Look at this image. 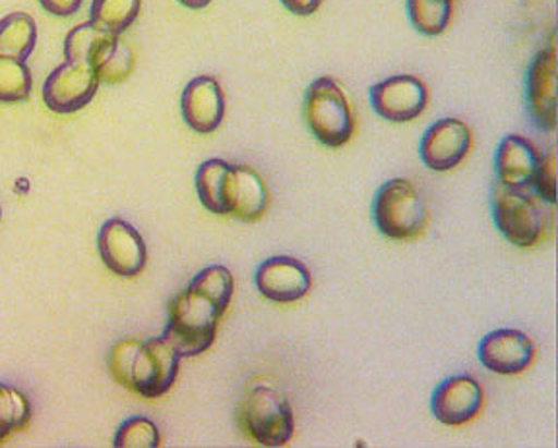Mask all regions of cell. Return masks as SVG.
<instances>
[{
  "label": "cell",
  "instance_id": "cell-1",
  "mask_svg": "<svg viewBox=\"0 0 558 448\" xmlns=\"http://www.w3.org/2000/svg\"><path fill=\"white\" fill-rule=\"evenodd\" d=\"M107 363L121 387L144 398H157L173 387L181 355L163 336L149 340L126 338L114 343Z\"/></svg>",
  "mask_w": 558,
  "mask_h": 448
},
{
  "label": "cell",
  "instance_id": "cell-2",
  "mask_svg": "<svg viewBox=\"0 0 558 448\" xmlns=\"http://www.w3.org/2000/svg\"><path fill=\"white\" fill-rule=\"evenodd\" d=\"M226 311L227 307L191 281L169 303L163 338L181 358L206 352L216 340L219 318L226 315Z\"/></svg>",
  "mask_w": 558,
  "mask_h": 448
},
{
  "label": "cell",
  "instance_id": "cell-3",
  "mask_svg": "<svg viewBox=\"0 0 558 448\" xmlns=\"http://www.w3.org/2000/svg\"><path fill=\"white\" fill-rule=\"evenodd\" d=\"M493 218L498 231L512 245L527 249L537 245L543 239L553 211L550 204L537 194L530 193V189L520 191L497 183L493 191Z\"/></svg>",
  "mask_w": 558,
  "mask_h": 448
},
{
  "label": "cell",
  "instance_id": "cell-4",
  "mask_svg": "<svg viewBox=\"0 0 558 448\" xmlns=\"http://www.w3.org/2000/svg\"><path fill=\"white\" fill-rule=\"evenodd\" d=\"M303 111L314 138L328 148L345 146L355 134V114L348 96L330 76L316 78L308 86Z\"/></svg>",
  "mask_w": 558,
  "mask_h": 448
},
{
  "label": "cell",
  "instance_id": "cell-5",
  "mask_svg": "<svg viewBox=\"0 0 558 448\" xmlns=\"http://www.w3.org/2000/svg\"><path fill=\"white\" fill-rule=\"evenodd\" d=\"M236 422L262 447H286L295 431L288 396L270 387H256L244 396L236 408Z\"/></svg>",
  "mask_w": 558,
  "mask_h": 448
},
{
  "label": "cell",
  "instance_id": "cell-6",
  "mask_svg": "<svg viewBox=\"0 0 558 448\" xmlns=\"http://www.w3.org/2000/svg\"><path fill=\"white\" fill-rule=\"evenodd\" d=\"M373 216L383 235L396 241H410L427 228L428 208L411 181L390 179L376 193Z\"/></svg>",
  "mask_w": 558,
  "mask_h": 448
},
{
  "label": "cell",
  "instance_id": "cell-7",
  "mask_svg": "<svg viewBox=\"0 0 558 448\" xmlns=\"http://www.w3.org/2000/svg\"><path fill=\"white\" fill-rule=\"evenodd\" d=\"M101 80L86 62H62L44 84L45 106L52 113H76L94 99Z\"/></svg>",
  "mask_w": 558,
  "mask_h": 448
},
{
  "label": "cell",
  "instance_id": "cell-8",
  "mask_svg": "<svg viewBox=\"0 0 558 448\" xmlns=\"http://www.w3.org/2000/svg\"><path fill=\"white\" fill-rule=\"evenodd\" d=\"M97 249L105 266L117 276L134 278L146 268V243L138 229L122 218L105 221L97 235Z\"/></svg>",
  "mask_w": 558,
  "mask_h": 448
},
{
  "label": "cell",
  "instance_id": "cell-9",
  "mask_svg": "<svg viewBox=\"0 0 558 448\" xmlns=\"http://www.w3.org/2000/svg\"><path fill=\"white\" fill-rule=\"evenodd\" d=\"M371 104L386 121L410 123L427 109L428 89L417 76L400 74L373 86Z\"/></svg>",
  "mask_w": 558,
  "mask_h": 448
},
{
  "label": "cell",
  "instance_id": "cell-10",
  "mask_svg": "<svg viewBox=\"0 0 558 448\" xmlns=\"http://www.w3.org/2000/svg\"><path fill=\"white\" fill-rule=\"evenodd\" d=\"M473 146L470 126L460 119H440L428 129L421 144L418 154L423 164L433 171H450L462 164Z\"/></svg>",
  "mask_w": 558,
  "mask_h": 448
},
{
  "label": "cell",
  "instance_id": "cell-11",
  "mask_svg": "<svg viewBox=\"0 0 558 448\" xmlns=\"http://www.w3.org/2000/svg\"><path fill=\"white\" fill-rule=\"evenodd\" d=\"M527 107L533 121L543 131L557 126V49L550 44L535 55L527 71Z\"/></svg>",
  "mask_w": 558,
  "mask_h": 448
},
{
  "label": "cell",
  "instance_id": "cell-12",
  "mask_svg": "<svg viewBox=\"0 0 558 448\" xmlns=\"http://www.w3.org/2000/svg\"><path fill=\"white\" fill-rule=\"evenodd\" d=\"M483 408V388L470 375H458L442 380L436 387L430 410L442 425L460 427L473 422Z\"/></svg>",
  "mask_w": 558,
  "mask_h": 448
},
{
  "label": "cell",
  "instance_id": "cell-13",
  "mask_svg": "<svg viewBox=\"0 0 558 448\" xmlns=\"http://www.w3.org/2000/svg\"><path fill=\"white\" fill-rule=\"evenodd\" d=\"M313 278L293 256H271L256 270V288L274 303H293L311 291Z\"/></svg>",
  "mask_w": 558,
  "mask_h": 448
},
{
  "label": "cell",
  "instance_id": "cell-14",
  "mask_svg": "<svg viewBox=\"0 0 558 448\" xmlns=\"http://www.w3.org/2000/svg\"><path fill=\"white\" fill-rule=\"evenodd\" d=\"M480 360L498 375H520L532 367L535 343L520 330L500 328L481 340Z\"/></svg>",
  "mask_w": 558,
  "mask_h": 448
},
{
  "label": "cell",
  "instance_id": "cell-15",
  "mask_svg": "<svg viewBox=\"0 0 558 448\" xmlns=\"http://www.w3.org/2000/svg\"><path fill=\"white\" fill-rule=\"evenodd\" d=\"M184 123L201 134L218 131L226 117V96L214 76H198L186 84L181 99Z\"/></svg>",
  "mask_w": 558,
  "mask_h": 448
},
{
  "label": "cell",
  "instance_id": "cell-16",
  "mask_svg": "<svg viewBox=\"0 0 558 448\" xmlns=\"http://www.w3.org/2000/svg\"><path fill=\"white\" fill-rule=\"evenodd\" d=\"M226 206L229 216L241 221H258L270 208V191L262 177L248 166H231L226 179Z\"/></svg>",
  "mask_w": 558,
  "mask_h": 448
},
{
  "label": "cell",
  "instance_id": "cell-17",
  "mask_svg": "<svg viewBox=\"0 0 558 448\" xmlns=\"http://www.w3.org/2000/svg\"><path fill=\"white\" fill-rule=\"evenodd\" d=\"M539 152L520 134H508L498 144L495 169L498 183L508 189H532L539 168Z\"/></svg>",
  "mask_w": 558,
  "mask_h": 448
},
{
  "label": "cell",
  "instance_id": "cell-18",
  "mask_svg": "<svg viewBox=\"0 0 558 448\" xmlns=\"http://www.w3.org/2000/svg\"><path fill=\"white\" fill-rule=\"evenodd\" d=\"M105 84H121L134 71V53L121 36L107 34L87 62Z\"/></svg>",
  "mask_w": 558,
  "mask_h": 448
},
{
  "label": "cell",
  "instance_id": "cell-19",
  "mask_svg": "<svg viewBox=\"0 0 558 448\" xmlns=\"http://www.w3.org/2000/svg\"><path fill=\"white\" fill-rule=\"evenodd\" d=\"M37 44V24L26 12L0 20V57L27 61Z\"/></svg>",
  "mask_w": 558,
  "mask_h": 448
},
{
  "label": "cell",
  "instance_id": "cell-20",
  "mask_svg": "<svg viewBox=\"0 0 558 448\" xmlns=\"http://www.w3.org/2000/svg\"><path fill=\"white\" fill-rule=\"evenodd\" d=\"M142 0H94L89 7V22L101 32L122 36L136 22Z\"/></svg>",
  "mask_w": 558,
  "mask_h": 448
},
{
  "label": "cell",
  "instance_id": "cell-21",
  "mask_svg": "<svg viewBox=\"0 0 558 448\" xmlns=\"http://www.w3.org/2000/svg\"><path fill=\"white\" fill-rule=\"evenodd\" d=\"M226 159H208L204 161L196 173V193L202 204L214 214L229 216L226 206V179L229 171Z\"/></svg>",
  "mask_w": 558,
  "mask_h": 448
},
{
  "label": "cell",
  "instance_id": "cell-22",
  "mask_svg": "<svg viewBox=\"0 0 558 448\" xmlns=\"http://www.w3.org/2000/svg\"><path fill=\"white\" fill-rule=\"evenodd\" d=\"M411 24L423 36L445 34L452 20L453 0H408Z\"/></svg>",
  "mask_w": 558,
  "mask_h": 448
},
{
  "label": "cell",
  "instance_id": "cell-23",
  "mask_svg": "<svg viewBox=\"0 0 558 448\" xmlns=\"http://www.w3.org/2000/svg\"><path fill=\"white\" fill-rule=\"evenodd\" d=\"M34 78L26 61L0 57V101L20 104L32 96Z\"/></svg>",
  "mask_w": 558,
  "mask_h": 448
},
{
  "label": "cell",
  "instance_id": "cell-24",
  "mask_svg": "<svg viewBox=\"0 0 558 448\" xmlns=\"http://www.w3.org/2000/svg\"><path fill=\"white\" fill-rule=\"evenodd\" d=\"M29 420L32 404L27 396L16 387L0 383V431L10 437L12 433L24 429Z\"/></svg>",
  "mask_w": 558,
  "mask_h": 448
},
{
  "label": "cell",
  "instance_id": "cell-25",
  "mask_svg": "<svg viewBox=\"0 0 558 448\" xmlns=\"http://www.w3.org/2000/svg\"><path fill=\"white\" fill-rule=\"evenodd\" d=\"M159 443L161 437L156 423L142 415H134L131 420H126L114 435L117 448H157Z\"/></svg>",
  "mask_w": 558,
  "mask_h": 448
},
{
  "label": "cell",
  "instance_id": "cell-26",
  "mask_svg": "<svg viewBox=\"0 0 558 448\" xmlns=\"http://www.w3.org/2000/svg\"><path fill=\"white\" fill-rule=\"evenodd\" d=\"M105 36H107V32H101L92 22L74 27L64 39V61L86 62L87 64L89 57L94 55L97 45L101 44Z\"/></svg>",
  "mask_w": 558,
  "mask_h": 448
},
{
  "label": "cell",
  "instance_id": "cell-27",
  "mask_svg": "<svg viewBox=\"0 0 558 448\" xmlns=\"http://www.w3.org/2000/svg\"><path fill=\"white\" fill-rule=\"evenodd\" d=\"M532 186L535 189V194L545 203L550 206L557 204V154H555V149L541 156L539 168H537Z\"/></svg>",
  "mask_w": 558,
  "mask_h": 448
},
{
  "label": "cell",
  "instance_id": "cell-28",
  "mask_svg": "<svg viewBox=\"0 0 558 448\" xmlns=\"http://www.w3.org/2000/svg\"><path fill=\"white\" fill-rule=\"evenodd\" d=\"M84 0H39V4L44 7L52 16H59V19H70L78 12Z\"/></svg>",
  "mask_w": 558,
  "mask_h": 448
},
{
  "label": "cell",
  "instance_id": "cell-29",
  "mask_svg": "<svg viewBox=\"0 0 558 448\" xmlns=\"http://www.w3.org/2000/svg\"><path fill=\"white\" fill-rule=\"evenodd\" d=\"M281 2L289 12H293L296 16H311L323 4V0H281Z\"/></svg>",
  "mask_w": 558,
  "mask_h": 448
},
{
  "label": "cell",
  "instance_id": "cell-30",
  "mask_svg": "<svg viewBox=\"0 0 558 448\" xmlns=\"http://www.w3.org/2000/svg\"><path fill=\"white\" fill-rule=\"evenodd\" d=\"M183 7L191 10H202L206 9L211 4V0H179Z\"/></svg>",
  "mask_w": 558,
  "mask_h": 448
},
{
  "label": "cell",
  "instance_id": "cell-31",
  "mask_svg": "<svg viewBox=\"0 0 558 448\" xmlns=\"http://www.w3.org/2000/svg\"><path fill=\"white\" fill-rule=\"evenodd\" d=\"M0 218H2V210H0Z\"/></svg>",
  "mask_w": 558,
  "mask_h": 448
}]
</instances>
